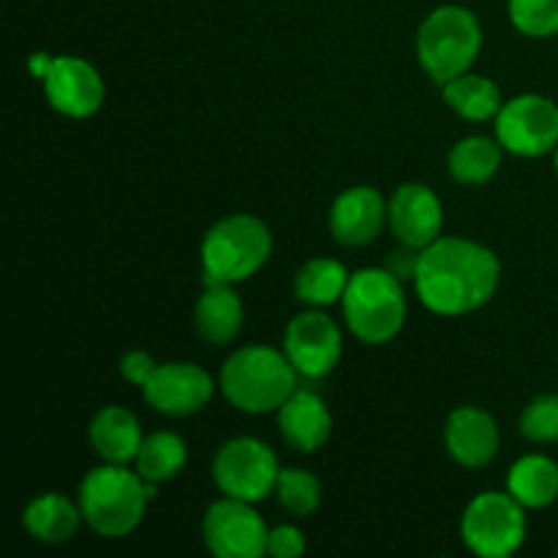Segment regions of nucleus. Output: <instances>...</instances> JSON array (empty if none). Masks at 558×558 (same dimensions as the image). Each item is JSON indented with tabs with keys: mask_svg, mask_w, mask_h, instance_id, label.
Wrapping results in <instances>:
<instances>
[{
	"mask_svg": "<svg viewBox=\"0 0 558 558\" xmlns=\"http://www.w3.org/2000/svg\"><path fill=\"white\" fill-rule=\"evenodd\" d=\"M496 140L515 156L537 158L558 147V107L537 93H523L496 114Z\"/></svg>",
	"mask_w": 558,
	"mask_h": 558,
	"instance_id": "1a4fd4ad",
	"label": "nucleus"
},
{
	"mask_svg": "<svg viewBox=\"0 0 558 558\" xmlns=\"http://www.w3.org/2000/svg\"><path fill=\"white\" fill-rule=\"evenodd\" d=\"M420 254H423L420 248H412V245L401 243V248L392 251V254L385 259V270H390L398 281H414L420 267Z\"/></svg>",
	"mask_w": 558,
	"mask_h": 558,
	"instance_id": "7c9ffc66",
	"label": "nucleus"
},
{
	"mask_svg": "<svg viewBox=\"0 0 558 558\" xmlns=\"http://www.w3.org/2000/svg\"><path fill=\"white\" fill-rule=\"evenodd\" d=\"M49 63H52V58H49L47 52H36L31 60H27V69H31L38 80H44V74L49 71Z\"/></svg>",
	"mask_w": 558,
	"mask_h": 558,
	"instance_id": "2f4dec72",
	"label": "nucleus"
},
{
	"mask_svg": "<svg viewBox=\"0 0 558 558\" xmlns=\"http://www.w3.org/2000/svg\"><path fill=\"white\" fill-rule=\"evenodd\" d=\"M276 499L292 515L308 518L319 510L322 485L305 469H281L276 483Z\"/></svg>",
	"mask_w": 558,
	"mask_h": 558,
	"instance_id": "a878e982",
	"label": "nucleus"
},
{
	"mask_svg": "<svg viewBox=\"0 0 558 558\" xmlns=\"http://www.w3.org/2000/svg\"><path fill=\"white\" fill-rule=\"evenodd\" d=\"M445 445L456 463L466 469H483L499 452V425L485 409L461 407L447 417Z\"/></svg>",
	"mask_w": 558,
	"mask_h": 558,
	"instance_id": "dca6fc26",
	"label": "nucleus"
},
{
	"mask_svg": "<svg viewBox=\"0 0 558 558\" xmlns=\"http://www.w3.org/2000/svg\"><path fill=\"white\" fill-rule=\"evenodd\" d=\"M526 507L507 490L474 496L461 518V537L480 558H507L526 543Z\"/></svg>",
	"mask_w": 558,
	"mask_h": 558,
	"instance_id": "0eeeda50",
	"label": "nucleus"
},
{
	"mask_svg": "<svg viewBox=\"0 0 558 558\" xmlns=\"http://www.w3.org/2000/svg\"><path fill=\"white\" fill-rule=\"evenodd\" d=\"M510 20L529 38H550L558 33V0H510Z\"/></svg>",
	"mask_w": 558,
	"mask_h": 558,
	"instance_id": "bb28decb",
	"label": "nucleus"
},
{
	"mask_svg": "<svg viewBox=\"0 0 558 558\" xmlns=\"http://www.w3.org/2000/svg\"><path fill=\"white\" fill-rule=\"evenodd\" d=\"M483 49V27L466 5L447 3L430 11L417 33L420 65L436 85L466 74Z\"/></svg>",
	"mask_w": 558,
	"mask_h": 558,
	"instance_id": "20e7f679",
	"label": "nucleus"
},
{
	"mask_svg": "<svg viewBox=\"0 0 558 558\" xmlns=\"http://www.w3.org/2000/svg\"><path fill=\"white\" fill-rule=\"evenodd\" d=\"M202 537L207 550L218 558H259L267 554L270 529L248 501L223 496L207 507Z\"/></svg>",
	"mask_w": 558,
	"mask_h": 558,
	"instance_id": "9d476101",
	"label": "nucleus"
},
{
	"mask_svg": "<svg viewBox=\"0 0 558 558\" xmlns=\"http://www.w3.org/2000/svg\"><path fill=\"white\" fill-rule=\"evenodd\" d=\"M185 461H189V450L185 441L178 434L169 430H158V434L147 436L142 441V450L136 456V472L147 480V483H167V480L178 477L183 472Z\"/></svg>",
	"mask_w": 558,
	"mask_h": 558,
	"instance_id": "393cba45",
	"label": "nucleus"
},
{
	"mask_svg": "<svg viewBox=\"0 0 558 558\" xmlns=\"http://www.w3.org/2000/svg\"><path fill=\"white\" fill-rule=\"evenodd\" d=\"M87 439H90L93 450L101 458L104 463H120L129 466L136 461L142 450V436L140 420L129 412L125 407H104L96 417L90 420L87 428Z\"/></svg>",
	"mask_w": 558,
	"mask_h": 558,
	"instance_id": "a211bd4d",
	"label": "nucleus"
},
{
	"mask_svg": "<svg viewBox=\"0 0 558 558\" xmlns=\"http://www.w3.org/2000/svg\"><path fill=\"white\" fill-rule=\"evenodd\" d=\"M501 142L488 136H466L447 156L452 180L463 185H485L501 167Z\"/></svg>",
	"mask_w": 558,
	"mask_h": 558,
	"instance_id": "b1692460",
	"label": "nucleus"
},
{
	"mask_svg": "<svg viewBox=\"0 0 558 558\" xmlns=\"http://www.w3.org/2000/svg\"><path fill=\"white\" fill-rule=\"evenodd\" d=\"M41 82L49 107L65 118H93L107 96L101 74L87 60L74 58V54L52 58Z\"/></svg>",
	"mask_w": 558,
	"mask_h": 558,
	"instance_id": "ddd939ff",
	"label": "nucleus"
},
{
	"mask_svg": "<svg viewBox=\"0 0 558 558\" xmlns=\"http://www.w3.org/2000/svg\"><path fill=\"white\" fill-rule=\"evenodd\" d=\"M298 368L287 352L272 347H243L221 368V392L238 412H278L300 390Z\"/></svg>",
	"mask_w": 558,
	"mask_h": 558,
	"instance_id": "f03ea898",
	"label": "nucleus"
},
{
	"mask_svg": "<svg viewBox=\"0 0 558 558\" xmlns=\"http://www.w3.org/2000/svg\"><path fill=\"white\" fill-rule=\"evenodd\" d=\"M387 223L403 245L428 248L441 238L445 210L441 199L425 183H403L387 202Z\"/></svg>",
	"mask_w": 558,
	"mask_h": 558,
	"instance_id": "4468645a",
	"label": "nucleus"
},
{
	"mask_svg": "<svg viewBox=\"0 0 558 558\" xmlns=\"http://www.w3.org/2000/svg\"><path fill=\"white\" fill-rule=\"evenodd\" d=\"M387 223V202L371 185H354L338 194L330 210V232L347 248L374 243Z\"/></svg>",
	"mask_w": 558,
	"mask_h": 558,
	"instance_id": "2eb2a0df",
	"label": "nucleus"
},
{
	"mask_svg": "<svg viewBox=\"0 0 558 558\" xmlns=\"http://www.w3.org/2000/svg\"><path fill=\"white\" fill-rule=\"evenodd\" d=\"M507 490L526 510H543L558 499V463L548 456H523L512 463Z\"/></svg>",
	"mask_w": 558,
	"mask_h": 558,
	"instance_id": "412c9836",
	"label": "nucleus"
},
{
	"mask_svg": "<svg viewBox=\"0 0 558 558\" xmlns=\"http://www.w3.org/2000/svg\"><path fill=\"white\" fill-rule=\"evenodd\" d=\"M156 365L158 363L150 354L142 352V349H134V352H125L120 357V374H123L125 381H131V385H136L142 390L145 381L153 376V371H156Z\"/></svg>",
	"mask_w": 558,
	"mask_h": 558,
	"instance_id": "c756f323",
	"label": "nucleus"
},
{
	"mask_svg": "<svg viewBox=\"0 0 558 558\" xmlns=\"http://www.w3.org/2000/svg\"><path fill=\"white\" fill-rule=\"evenodd\" d=\"M272 234L256 216H227L207 229L202 240L205 283H243L267 265Z\"/></svg>",
	"mask_w": 558,
	"mask_h": 558,
	"instance_id": "423d86ee",
	"label": "nucleus"
},
{
	"mask_svg": "<svg viewBox=\"0 0 558 558\" xmlns=\"http://www.w3.org/2000/svg\"><path fill=\"white\" fill-rule=\"evenodd\" d=\"M341 305L352 336L368 347L390 343L407 322L403 281H398L385 267H365L352 272Z\"/></svg>",
	"mask_w": 558,
	"mask_h": 558,
	"instance_id": "39448f33",
	"label": "nucleus"
},
{
	"mask_svg": "<svg viewBox=\"0 0 558 558\" xmlns=\"http://www.w3.org/2000/svg\"><path fill=\"white\" fill-rule=\"evenodd\" d=\"M305 554V537L298 526H276L267 537V556L272 558H298Z\"/></svg>",
	"mask_w": 558,
	"mask_h": 558,
	"instance_id": "c85d7f7f",
	"label": "nucleus"
},
{
	"mask_svg": "<svg viewBox=\"0 0 558 558\" xmlns=\"http://www.w3.org/2000/svg\"><path fill=\"white\" fill-rule=\"evenodd\" d=\"M82 521H85L82 507L60 494L36 496L22 512V523H25L27 534L44 545L69 543L80 532Z\"/></svg>",
	"mask_w": 558,
	"mask_h": 558,
	"instance_id": "aec40b11",
	"label": "nucleus"
},
{
	"mask_svg": "<svg viewBox=\"0 0 558 558\" xmlns=\"http://www.w3.org/2000/svg\"><path fill=\"white\" fill-rule=\"evenodd\" d=\"M554 153H556V156H554V163H556V172H558V147H556Z\"/></svg>",
	"mask_w": 558,
	"mask_h": 558,
	"instance_id": "473e14b6",
	"label": "nucleus"
},
{
	"mask_svg": "<svg viewBox=\"0 0 558 558\" xmlns=\"http://www.w3.org/2000/svg\"><path fill=\"white\" fill-rule=\"evenodd\" d=\"M521 434L534 445L558 441V396H537L521 414Z\"/></svg>",
	"mask_w": 558,
	"mask_h": 558,
	"instance_id": "cd10ccee",
	"label": "nucleus"
},
{
	"mask_svg": "<svg viewBox=\"0 0 558 558\" xmlns=\"http://www.w3.org/2000/svg\"><path fill=\"white\" fill-rule=\"evenodd\" d=\"M150 499H156V483H147L140 472L120 463H104L80 483L85 523L107 539L129 537L145 518Z\"/></svg>",
	"mask_w": 558,
	"mask_h": 558,
	"instance_id": "7ed1b4c3",
	"label": "nucleus"
},
{
	"mask_svg": "<svg viewBox=\"0 0 558 558\" xmlns=\"http://www.w3.org/2000/svg\"><path fill=\"white\" fill-rule=\"evenodd\" d=\"M216 392V381L205 368L194 363L156 365L150 379L142 387V396L156 412L167 417H189L202 412Z\"/></svg>",
	"mask_w": 558,
	"mask_h": 558,
	"instance_id": "f8f14e48",
	"label": "nucleus"
},
{
	"mask_svg": "<svg viewBox=\"0 0 558 558\" xmlns=\"http://www.w3.org/2000/svg\"><path fill=\"white\" fill-rule=\"evenodd\" d=\"M278 430L292 450L316 452L332 434L330 409L316 392L298 390L278 409Z\"/></svg>",
	"mask_w": 558,
	"mask_h": 558,
	"instance_id": "f3484780",
	"label": "nucleus"
},
{
	"mask_svg": "<svg viewBox=\"0 0 558 558\" xmlns=\"http://www.w3.org/2000/svg\"><path fill=\"white\" fill-rule=\"evenodd\" d=\"M278 474L281 466L276 452L265 441L251 436L227 441L213 458V483L218 485V490L229 499L248 501V505L276 494Z\"/></svg>",
	"mask_w": 558,
	"mask_h": 558,
	"instance_id": "6e6552de",
	"label": "nucleus"
},
{
	"mask_svg": "<svg viewBox=\"0 0 558 558\" xmlns=\"http://www.w3.org/2000/svg\"><path fill=\"white\" fill-rule=\"evenodd\" d=\"M283 352L303 379H325L341 363L343 336L327 314L303 311L287 325Z\"/></svg>",
	"mask_w": 558,
	"mask_h": 558,
	"instance_id": "9b49d317",
	"label": "nucleus"
},
{
	"mask_svg": "<svg viewBox=\"0 0 558 558\" xmlns=\"http://www.w3.org/2000/svg\"><path fill=\"white\" fill-rule=\"evenodd\" d=\"M501 265L485 245L466 238H439L420 254L414 289L420 303L439 316H463L496 294Z\"/></svg>",
	"mask_w": 558,
	"mask_h": 558,
	"instance_id": "f257e3e1",
	"label": "nucleus"
},
{
	"mask_svg": "<svg viewBox=\"0 0 558 558\" xmlns=\"http://www.w3.org/2000/svg\"><path fill=\"white\" fill-rule=\"evenodd\" d=\"M445 87V101L452 112H458L461 118L474 120V123H483V120H496V114L501 112V90L494 80L480 74H461L456 80H450Z\"/></svg>",
	"mask_w": 558,
	"mask_h": 558,
	"instance_id": "5701e85b",
	"label": "nucleus"
},
{
	"mask_svg": "<svg viewBox=\"0 0 558 558\" xmlns=\"http://www.w3.org/2000/svg\"><path fill=\"white\" fill-rule=\"evenodd\" d=\"M205 294L196 300V330L213 347L232 343L243 330V300L238 298L232 283H205Z\"/></svg>",
	"mask_w": 558,
	"mask_h": 558,
	"instance_id": "6ab92c4d",
	"label": "nucleus"
},
{
	"mask_svg": "<svg viewBox=\"0 0 558 558\" xmlns=\"http://www.w3.org/2000/svg\"><path fill=\"white\" fill-rule=\"evenodd\" d=\"M349 272L347 267L338 259H319L305 262L303 267L294 276V294H298L300 303L314 305V308H330V305L341 303L343 294L349 287Z\"/></svg>",
	"mask_w": 558,
	"mask_h": 558,
	"instance_id": "4be33fe9",
	"label": "nucleus"
}]
</instances>
